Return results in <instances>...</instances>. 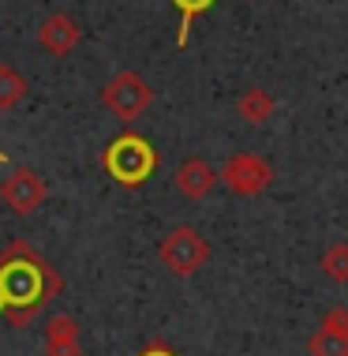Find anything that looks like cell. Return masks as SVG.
<instances>
[{
    "mask_svg": "<svg viewBox=\"0 0 348 356\" xmlns=\"http://www.w3.org/2000/svg\"><path fill=\"white\" fill-rule=\"evenodd\" d=\"M0 293H4V319L12 326H26L60 293V277L34 248L15 240L0 255Z\"/></svg>",
    "mask_w": 348,
    "mask_h": 356,
    "instance_id": "obj_1",
    "label": "cell"
},
{
    "mask_svg": "<svg viewBox=\"0 0 348 356\" xmlns=\"http://www.w3.org/2000/svg\"><path fill=\"white\" fill-rule=\"evenodd\" d=\"M101 169L109 172L120 188H142L158 169V150L150 147V139H142L139 131H124L116 136L109 147L101 150Z\"/></svg>",
    "mask_w": 348,
    "mask_h": 356,
    "instance_id": "obj_2",
    "label": "cell"
},
{
    "mask_svg": "<svg viewBox=\"0 0 348 356\" xmlns=\"http://www.w3.org/2000/svg\"><path fill=\"white\" fill-rule=\"evenodd\" d=\"M158 259H161V266H165L169 274L191 277L210 263V240L202 236L195 225H176L158 244Z\"/></svg>",
    "mask_w": 348,
    "mask_h": 356,
    "instance_id": "obj_3",
    "label": "cell"
},
{
    "mask_svg": "<svg viewBox=\"0 0 348 356\" xmlns=\"http://www.w3.org/2000/svg\"><path fill=\"white\" fill-rule=\"evenodd\" d=\"M101 105L113 113L120 124H135L139 117H147L154 105V90L139 72H116L109 83L101 86Z\"/></svg>",
    "mask_w": 348,
    "mask_h": 356,
    "instance_id": "obj_4",
    "label": "cell"
},
{
    "mask_svg": "<svg viewBox=\"0 0 348 356\" xmlns=\"http://www.w3.org/2000/svg\"><path fill=\"white\" fill-rule=\"evenodd\" d=\"M217 180L232 191V195L255 199V195H263V191L274 184V165H270L263 154H255V150H240L217 169Z\"/></svg>",
    "mask_w": 348,
    "mask_h": 356,
    "instance_id": "obj_5",
    "label": "cell"
},
{
    "mask_svg": "<svg viewBox=\"0 0 348 356\" xmlns=\"http://www.w3.org/2000/svg\"><path fill=\"white\" fill-rule=\"evenodd\" d=\"M45 199H49V184H45V177H42V172H34V169H26V165H15L4 180H0V203L12 210V214H19V218L34 214Z\"/></svg>",
    "mask_w": 348,
    "mask_h": 356,
    "instance_id": "obj_6",
    "label": "cell"
},
{
    "mask_svg": "<svg viewBox=\"0 0 348 356\" xmlns=\"http://www.w3.org/2000/svg\"><path fill=\"white\" fill-rule=\"evenodd\" d=\"M38 42H42V49L53 53V56H72L83 42V26L67 12H53V15L42 19V26H38Z\"/></svg>",
    "mask_w": 348,
    "mask_h": 356,
    "instance_id": "obj_7",
    "label": "cell"
},
{
    "mask_svg": "<svg viewBox=\"0 0 348 356\" xmlns=\"http://www.w3.org/2000/svg\"><path fill=\"white\" fill-rule=\"evenodd\" d=\"M172 184H176V191L183 199H191V203H202V199L214 191L221 180H217V169L210 165V161H202V158H188V161H180V169L172 172Z\"/></svg>",
    "mask_w": 348,
    "mask_h": 356,
    "instance_id": "obj_8",
    "label": "cell"
},
{
    "mask_svg": "<svg viewBox=\"0 0 348 356\" xmlns=\"http://www.w3.org/2000/svg\"><path fill=\"white\" fill-rule=\"evenodd\" d=\"M236 113H240V120L251 124V128H263V124L274 120L277 98L270 90H263V86H251V90H244L236 98Z\"/></svg>",
    "mask_w": 348,
    "mask_h": 356,
    "instance_id": "obj_9",
    "label": "cell"
},
{
    "mask_svg": "<svg viewBox=\"0 0 348 356\" xmlns=\"http://www.w3.org/2000/svg\"><path fill=\"white\" fill-rule=\"evenodd\" d=\"M307 356H348V330L318 323V330L307 338Z\"/></svg>",
    "mask_w": 348,
    "mask_h": 356,
    "instance_id": "obj_10",
    "label": "cell"
},
{
    "mask_svg": "<svg viewBox=\"0 0 348 356\" xmlns=\"http://www.w3.org/2000/svg\"><path fill=\"white\" fill-rule=\"evenodd\" d=\"M26 79H23V72L15 68V64H0V113H8V109H15L19 102L26 98Z\"/></svg>",
    "mask_w": 348,
    "mask_h": 356,
    "instance_id": "obj_11",
    "label": "cell"
},
{
    "mask_svg": "<svg viewBox=\"0 0 348 356\" xmlns=\"http://www.w3.org/2000/svg\"><path fill=\"white\" fill-rule=\"evenodd\" d=\"M217 0H172V8L180 12V26H176V49L191 42V26H195L199 15H206Z\"/></svg>",
    "mask_w": 348,
    "mask_h": 356,
    "instance_id": "obj_12",
    "label": "cell"
},
{
    "mask_svg": "<svg viewBox=\"0 0 348 356\" xmlns=\"http://www.w3.org/2000/svg\"><path fill=\"white\" fill-rule=\"evenodd\" d=\"M318 266H322V274L333 285H348V240H333L322 252V259H318Z\"/></svg>",
    "mask_w": 348,
    "mask_h": 356,
    "instance_id": "obj_13",
    "label": "cell"
},
{
    "mask_svg": "<svg viewBox=\"0 0 348 356\" xmlns=\"http://www.w3.org/2000/svg\"><path fill=\"white\" fill-rule=\"evenodd\" d=\"M45 345H79V323L72 315H56L45 326Z\"/></svg>",
    "mask_w": 348,
    "mask_h": 356,
    "instance_id": "obj_14",
    "label": "cell"
},
{
    "mask_svg": "<svg viewBox=\"0 0 348 356\" xmlns=\"http://www.w3.org/2000/svg\"><path fill=\"white\" fill-rule=\"evenodd\" d=\"M45 353L49 356H83L79 345H45Z\"/></svg>",
    "mask_w": 348,
    "mask_h": 356,
    "instance_id": "obj_15",
    "label": "cell"
},
{
    "mask_svg": "<svg viewBox=\"0 0 348 356\" xmlns=\"http://www.w3.org/2000/svg\"><path fill=\"white\" fill-rule=\"evenodd\" d=\"M139 356H176V353H172V349H169V345H161V341H154V345H150V349H142Z\"/></svg>",
    "mask_w": 348,
    "mask_h": 356,
    "instance_id": "obj_16",
    "label": "cell"
},
{
    "mask_svg": "<svg viewBox=\"0 0 348 356\" xmlns=\"http://www.w3.org/2000/svg\"><path fill=\"white\" fill-rule=\"evenodd\" d=\"M0 315H4V293H0Z\"/></svg>",
    "mask_w": 348,
    "mask_h": 356,
    "instance_id": "obj_17",
    "label": "cell"
},
{
    "mask_svg": "<svg viewBox=\"0 0 348 356\" xmlns=\"http://www.w3.org/2000/svg\"><path fill=\"white\" fill-rule=\"evenodd\" d=\"M0 161H4V150H0Z\"/></svg>",
    "mask_w": 348,
    "mask_h": 356,
    "instance_id": "obj_18",
    "label": "cell"
}]
</instances>
